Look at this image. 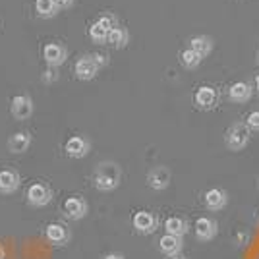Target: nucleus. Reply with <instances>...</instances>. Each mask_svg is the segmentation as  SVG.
Returning <instances> with one entry per match:
<instances>
[{
	"instance_id": "nucleus-3",
	"label": "nucleus",
	"mask_w": 259,
	"mask_h": 259,
	"mask_svg": "<svg viewBox=\"0 0 259 259\" xmlns=\"http://www.w3.org/2000/svg\"><path fill=\"white\" fill-rule=\"evenodd\" d=\"M53 199V190L43 182H35L27 188V201L35 207H45Z\"/></svg>"
},
{
	"instance_id": "nucleus-22",
	"label": "nucleus",
	"mask_w": 259,
	"mask_h": 259,
	"mask_svg": "<svg viewBox=\"0 0 259 259\" xmlns=\"http://www.w3.org/2000/svg\"><path fill=\"white\" fill-rule=\"evenodd\" d=\"M35 10L41 18H54L58 14V4L54 0H37L35 2Z\"/></svg>"
},
{
	"instance_id": "nucleus-26",
	"label": "nucleus",
	"mask_w": 259,
	"mask_h": 259,
	"mask_svg": "<svg viewBox=\"0 0 259 259\" xmlns=\"http://www.w3.org/2000/svg\"><path fill=\"white\" fill-rule=\"evenodd\" d=\"M246 126L249 130L259 132V110H253V112H249L248 116H246Z\"/></svg>"
},
{
	"instance_id": "nucleus-24",
	"label": "nucleus",
	"mask_w": 259,
	"mask_h": 259,
	"mask_svg": "<svg viewBox=\"0 0 259 259\" xmlns=\"http://www.w3.org/2000/svg\"><path fill=\"white\" fill-rule=\"evenodd\" d=\"M89 37L93 43H107L108 39V29H105L99 22H95L89 27Z\"/></svg>"
},
{
	"instance_id": "nucleus-29",
	"label": "nucleus",
	"mask_w": 259,
	"mask_h": 259,
	"mask_svg": "<svg viewBox=\"0 0 259 259\" xmlns=\"http://www.w3.org/2000/svg\"><path fill=\"white\" fill-rule=\"evenodd\" d=\"M105 259H124V255H120V253H108V255H105Z\"/></svg>"
},
{
	"instance_id": "nucleus-31",
	"label": "nucleus",
	"mask_w": 259,
	"mask_h": 259,
	"mask_svg": "<svg viewBox=\"0 0 259 259\" xmlns=\"http://www.w3.org/2000/svg\"><path fill=\"white\" fill-rule=\"evenodd\" d=\"M255 85H257V91H259V76L255 77Z\"/></svg>"
},
{
	"instance_id": "nucleus-20",
	"label": "nucleus",
	"mask_w": 259,
	"mask_h": 259,
	"mask_svg": "<svg viewBox=\"0 0 259 259\" xmlns=\"http://www.w3.org/2000/svg\"><path fill=\"white\" fill-rule=\"evenodd\" d=\"M190 49H194L195 53L203 58V56L211 54V51H213V41L209 37H205V35H199V37H194L190 41Z\"/></svg>"
},
{
	"instance_id": "nucleus-21",
	"label": "nucleus",
	"mask_w": 259,
	"mask_h": 259,
	"mask_svg": "<svg viewBox=\"0 0 259 259\" xmlns=\"http://www.w3.org/2000/svg\"><path fill=\"white\" fill-rule=\"evenodd\" d=\"M164 230H166V234L182 238L184 234H186V230H188V225H186V221L180 219V217H170V219H166V223H164Z\"/></svg>"
},
{
	"instance_id": "nucleus-33",
	"label": "nucleus",
	"mask_w": 259,
	"mask_h": 259,
	"mask_svg": "<svg viewBox=\"0 0 259 259\" xmlns=\"http://www.w3.org/2000/svg\"><path fill=\"white\" fill-rule=\"evenodd\" d=\"M176 259H184V257H176Z\"/></svg>"
},
{
	"instance_id": "nucleus-18",
	"label": "nucleus",
	"mask_w": 259,
	"mask_h": 259,
	"mask_svg": "<svg viewBox=\"0 0 259 259\" xmlns=\"http://www.w3.org/2000/svg\"><path fill=\"white\" fill-rule=\"evenodd\" d=\"M130 41V33L124 29V27H114V29H110L108 31V39L107 43L110 47H114V49H122V47H126Z\"/></svg>"
},
{
	"instance_id": "nucleus-16",
	"label": "nucleus",
	"mask_w": 259,
	"mask_h": 259,
	"mask_svg": "<svg viewBox=\"0 0 259 259\" xmlns=\"http://www.w3.org/2000/svg\"><path fill=\"white\" fill-rule=\"evenodd\" d=\"M29 145H31V136H29L27 132H16L10 140H8V149H10L12 153L27 151Z\"/></svg>"
},
{
	"instance_id": "nucleus-17",
	"label": "nucleus",
	"mask_w": 259,
	"mask_h": 259,
	"mask_svg": "<svg viewBox=\"0 0 259 259\" xmlns=\"http://www.w3.org/2000/svg\"><path fill=\"white\" fill-rule=\"evenodd\" d=\"M159 244H161L162 253H166V255H176V253L182 249V238L172 236V234H164Z\"/></svg>"
},
{
	"instance_id": "nucleus-28",
	"label": "nucleus",
	"mask_w": 259,
	"mask_h": 259,
	"mask_svg": "<svg viewBox=\"0 0 259 259\" xmlns=\"http://www.w3.org/2000/svg\"><path fill=\"white\" fill-rule=\"evenodd\" d=\"M58 4V8H70L74 4V0H54Z\"/></svg>"
},
{
	"instance_id": "nucleus-14",
	"label": "nucleus",
	"mask_w": 259,
	"mask_h": 259,
	"mask_svg": "<svg viewBox=\"0 0 259 259\" xmlns=\"http://www.w3.org/2000/svg\"><path fill=\"white\" fill-rule=\"evenodd\" d=\"M251 93H253V89L246 81H236L228 89L230 101H234V103H248L249 99H251Z\"/></svg>"
},
{
	"instance_id": "nucleus-10",
	"label": "nucleus",
	"mask_w": 259,
	"mask_h": 259,
	"mask_svg": "<svg viewBox=\"0 0 259 259\" xmlns=\"http://www.w3.org/2000/svg\"><path fill=\"white\" fill-rule=\"evenodd\" d=\"M66 153L72 157V159H83L87 153H89V141L81 136H74L66 141Z\"/></svg>"
},
{
	"instance_id": "nucleus-13",
	"label": "nucleus",
	"mask_w": 259,
	"mask_h": 259,
	"mask_svg": "<svg viewBox=\"0 0 259 259\" xmlns=\"http://www.w3.org/2000/svg\"><path fill=\"white\" fill-rule=\"evenodd\" d=\"M64 211L66 217L74 219V221H79L87 215V203L81 199V197H68L64 203Z\"/></svg>"
},
{
	"instance_id": "nucleus-25",
	"label": "nucleus",
	"mask_w": 259,
	"mask_h": 259,
	"mask_svg": "<svg viewBox=\"0 0 259 259\" xmlns=\"http://www.w3.org/2000/svg\"><path fill=\"white\" fill-rule=\"evenodd\" d=\"M97 22L101 23L105 29H108V31H110V29H114V27H118V23H116V18H114L112 14H103V16L99 18Z\"/></svg>"
},
{
	"instance_id": "nucleus-4",
	"label": "nucleus",
	"mask_w": 259,
	"mask_h": 259,
	"mask_svg": "<svg viewBox=\"0 0 259 259\" xmlns=\"http://www.w3.org/2000/svg\"><path fill=\"white\" fill-rule=\"evenodd\" d=\"M12 116L16 120H27L33 114V101L27 95H16L12 99Z\"/></svg>"
},
{
	"instance_id": "nucleus-11",
	"label": "nucleus",
	"mask_w": 259,
	"mask_h": 259,
	"mask_svg": "<svg viewBox=\"0 0 259 259\" xmlns=\"http://www.w3.org/2000/svg\"><path fill=\"white\" fill-rule=\"evenodd\" d=\"M20 188V174L12 168L0 170V194H14Z\"/></svg>"
},
{
	"instance_id": "nucleus-8",
	"label": "nucleus",
	"mask_w": 259,
	"mask_h": 259,
	"mask_svg": "<svg viewBox=\"0 0 259 259\" xmlns=\"http://www.w3.org/2000/svg\"><path fill=\"white\" fill-rule=\"evenodd\" d=\"M134 227L141 234H151L157 228V217L149 211H140L134 215Z\"/></svg>"
},
{
	"instance_id": "nucleus-19",
	"label": "nucleus",
	"mask_w": 259,
	"mask_h": 259,
	"mask_svg": "<svg viewBox=\"0 0 259 259\" xmlns=\"http://www.w3.org/2000/svg\"><path fill=\"white\" fill-rule=\"evenodd\" d=\"M47 238L53 242V244H64L68 242V238H70V232H68V228H64L62 225H49L47 227Z\"/></svg>"
},
{
	"instance_id": "nucleus-30",
	"label": "nucleus",
	"mask_w": 259,
	"mask_h": 259,
	"mask_svg": "<svg viewBox=\"0 0 259 259\" xmlns=\"http://www.w3.org/2000/svg\"><path fill=\"white\" fill-rule=\"evenodd\" d=\"M0 259H4V248L0 246Z\"/></svg>"
},
{
	"instance_id": "nucleus-12",
	"label": "nucleus",
	"mask_w": 259,
	"mask_h": 259,
	"mask_svg": "<svg viewBox=\"0 0 259 259\" xmlns=\"http://www.w3.org/2000/svg\"><path fill=\"white\" fill-rule=\"evenodd\" d=\"M74 72H76V76L79 77V79H85L87 81V79H93V77L97 76L99 68L95 66V62L91 60V56L87 54V56H81L76 62Z\"/></svg>"
},
{
	"instance_id": "nucleus-5",
	"label": "nucleus",
	"mask_w": 259,
	"mask_h": 259,
	"mask_svg": "<svg viewBox=\"0 0 259 259\" xmlns=\"http://www.w3.org/2000/svg\"><path fill=\"white\" fill-rule=\"evenodd\" d=\"M217 103H219V93H217L215 87L201 85L195 91V105L201 110H211L217 107Z\"/></svg>"
},
{
	"instance_id": "nucleus-15",
	"label": "nucleus",
	"mask_w": 259,
	"mask_h": 259,
	"mask_svg": "<svg viewBox=\"0 0 259 259\" xmlns=\"http://www.w3.org/2000/svg\"><path fill=\"white\" fill-rule=\"evenodd\" d=\"M227 201H228L227 194L221 188H213V190H209L205 194V205L211 211H221L223 207L227 205Z\"/></svg>"
},
{
	"instance_id": "nucleus-27",
	"label": "nucleus",
	"mask_w": 259,
	"mask_h": 259,
	"mask_svg": "<svg viewBox=\"0 0 259 259\" xmlns=\"http://www.w3.org/2000/svg\"><path fill=\"white\" fill-rule=\"evenodd\" d=\"M89 56H91V60H93V62H95V66H97V68H103V66H107L108 64V58L107 56H105V54H89Z\"/></svg>"
},
{
	"instance_id": "nucleus-2",
	"label": "nucleus",
	"mask_w": 259,
	"mask_h": 259,
	"mask_svg": "<svg viewBox=\"0 0 259 259\" xmlns=\"http://www.w3.org/2000/svg\"><path fill=\"white\" fill-rule=\"evenodd\" d=\"M251 130L246 126V122H236L232 124L227 132V145L230 151H242L249 143Z\"/></svg>"
},
{
	"instance_id": "nucleus-32",
	"label": "nucleus",
	"mask_w": 259,
	"mask_h": 259,
	"mask_svg": "<svg viewBox=\"0 0 259 259\" xmlns=\"http://www.w3.org/2000/svg\"><path fill=\"white\" fill-rule=\"evenodd\" d=\"M257 64H259V53H257Z\"/></svg>"
},
{
	"instance_id": "nucleus-1",
	"label": "nucleus",
	"mask_w": 259,
	"mask_h": 259,
	"mask_svg": "<svg viewBox=\"0 0 259 259\" xmlns=\"http://www.w3.org/2000/svg\"><path fill=\"white\" fill-rule=\"evenodd\" d=\"M120 184V168L114 162H103L99 164L95 172V188L101 192H112Z\"/></svg>"
},
{
	"instance_id": "nucleus-6",
	"label": "nucleus",
	"mask_w": 259,
	"mask_h": 259,
	"mask_svg": "<svg viewBox=\"0 0 259 259\" xmlns=\"http://www.w3.org/2000/svg\"><path fill=\"white\" fill-rule=\"evenodd\" d=\"M43 58L47 60V64L54 68V66L64 64L66 58H68V51H66L64 45L49 43V45H45V49H43Z\"/></svg>"
},
{
	"instance_id": "nucleus-23",
	"label": "nucleus",
	"mask_w": 259,
	"mask_h": 259,
	"mask_svg": "<svg viewBox=\"0 0 259 259\" xmlns=\"http://www.w3.org/2000/svg\"><path fill=\"white\" fill-rule=\"evenodd\" d=\"M180 62H182L184 68L195 70L197 66L201 64V56L195 53L194 49H186V51H182V54H180Z\"/></svg>"
},
{
	"instance_id": "nucleus-7",
	"label": "nucleus",
	"mask_w": 259,
	"mask_h": 259,
	"mask_svg": "<svg viewBox=\"0 0 259 259\" xmlns=\"http://www.w3.org/2000/svg\"><path fill=\"white\" fill-rule=\"evenodd\" d=\"M147 182H149L153 190L161 192L164 188H168V184H170V170L166 166H157V168H153L151 172L147 174Z\"/></svg>"
},
{
	"instance_id": "nucleus-9",
	"label": "nucleus",
	"mask_w": 259,
	"mask_h": 259,
	"mask_svg": "<svg viewBox=\"0 0 259 259\" xmlns=\"http://www.w3.org/2000/svg\"><path fill=\"white\" fill-rule=\"evenodd\" d=\"M217 232H219V228H217V223L213 219H207V217L197 219V223H195V236L199 238L201 242L213 240L217 236Z\"/></svg>"
}]
</instances>
